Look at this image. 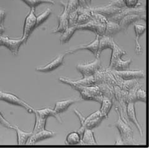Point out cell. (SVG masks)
<instances>
[{"mask_svg": "<svg viewBox=\"0 0 149 148\" xmlns=\"http://www.w3.org/2000/svg\"><path fill=\"white\" fill-rule=\"evenodd\" d=\"M118 118L114 123L109 124V127H115L118 129L120 139L122 140L124 145H134L136 144V140L134 138V131L132 128L130 127L129 123L120 117L119 113L116 112Z\"/></svg>", "mask_w": 149, "mask_h": 148, "instance_id": "1", "label": "cell"}, {"mask_svg": "<svg viewBox=\"0 0 149 148\" xmlns=\"http://www.w3.org/2000/svg\"><path fill=\"white\" fill-rule=\"evenodd\" d=\"M101 68V62L100 58H96L91 62H85L77 64L76 69L80 72L83 77L93 76Z\"/></svg>", "mask_w": 149, "mask_h": 148, "instance_id": "2", "label": "cell"}, {"mask_svg": "<svg viewBox=\"0 0 149 148\" xmlns=\"http://www.w3.org/2000/svg\"><path fill=\"white\" fill-rule=\"evenodd\" d=\"M36 17L35 13V8H31L29 12L27 15L23 26L22 35L21 39L24 41V44L27 41L35 29H36Z\"/></svg>", "mask_w": 149, "mask_h": 148, "instance_id": "3", "label": "cell"}, {"mask_svg": "<svg viewBox=\"0 0 149 148\" xmlns=\"http://www.w3.org/2000/svg\"><path fill=\"white\" fill-rule=\"evenodd\" d=\"M0 100H2L7 102L9 104L17 105L25 109L27 112L29 113H32L34 112L33 108L29 104H28L25 101L21 99L16 95L13 94L10 92H4L3 91H0Z\"/></svg>", "mask_w": 149, "mask_h": 148, "instance_id": "4", "label": "cell"}, {"mask_svg": "<svg viewBox=\"0 0 149 148\" xmlns=\"http://www.w3.org/2000/svg\"><path fill=\"white\" fill-rule=\"evenodd\" d=\"M96 86L101 84H108L111 86H118L113 73L109 68H101L94 75Z\"/></svg>", "mask_w": 149, "mask_h": 148, "instance_id": "5", "label": "cell"}, {"mask_svg": "<svg viewBox=\"0 0 149 148\" xmlns=\"http://www.w3.org/2000/svg\"><path fill=\"white\" fill-rule=\"evenodd\" d=\"M111 71L115 76L123 80H140L145 77L146 76V73L143 70H130V69H127V70L124 71Z\"/></svg>", "mask_w": 149, "mask_h": 148, "instance_id": "6", "label": "cell"}, {"mask_svg": "<svg viewBox=\"0 0 149 148\" xmlns=\"http://www.w3.org/2000/svg\"><path fill=\"white\" fill-rule=\"evenodd\" d=\"M2 46L6 47L13 55H17L19 51L21 46L24 44V41L20 38L19 39H11L8 36H0Z\"/></svg>", "mask_w": 149, "mask_h": 148, "instance_id": "7", "label": "cell"}, {"mask_svg": "<svg viewBox=\"0 0 149 148\" xmlns=\"http://www.w3.org/2000/svg\"><path fill=\"white\" fill-rule=\"evenodd\" d=\"M62 6L63 7V10L62 12L60 15L57 16L58 19V26L57 28L52 30V34L55 33H62L68 27V12L67 10V3L66 1H60Z\"/></svg>", "mask_w": 149, "mask_h": 148, "instance_id": "8", "label": "cell"}, {"mask_svg": "<svg viewBox=\"0 0 149 148\" xmlns=\"http://www.w3.org/2000/svg\"><path fill=\"white\" fill-rule=\"evenodd\" d=\"M99 37L100 36L96 35V37L95 40L92 41L91 43L86 45H77L75 47L67 50L66 52H65V55H72V54L75 53L76 52H78V51L80 50H87L90 51V52H92L95 57H96L97 50H98V47H99Z\"/></svg>", "mask_w": 149, "mask_h": 148, "instance_id": "9", "label": "cell"}, {"mask_svg": "<svg viewBox=\"0 0 149 148\" xmlns=\"http://www.w3.org/2000/svg\"><path fill=\"white\" fill-rule=\"evenodd\" d=\"M105 29H106L105 24H101V23L97 22L93 19L90 21L89 22H88L85 24L77 26V30H91L94 32L96 35H98L100 37L104 35Z\"/></svg>", "mask_w": 149, "mask_h": 148, "instance_id": "10", "label": "cell"}, {"mask_svg": "<svg viewBox=\"0 0 149 148\" xmlns=\"http://www.w3.org/2000/svg\"><path fill=\"white\" fill-rule=\"evenodd\" d=\"M65 57V54L59 55L56 58H55L52 61L47 63L45 66H37L36 68V71L42 72V73H49L55 70L60 66L63 65L64 62V58Z\"/></svg>", "mask_w": 149, "mask_h": 148, "instance_id": "11", "label": "cell"}, {"mask_svg": "<svg viewBox=\"0 0 149 148\" xmlns=\"http://www.w3.org/2000/svg\"><path fill=\"white\" fill-rule=\"evenodd\" d=\"M143 14H146V10L145 8L138 7L136 8H125L121 11L117 15L111 17L108 20L112 21L114 22L118 23L121 21L123 17L125 16L130 15H143Z\"/></svg>", "mask_w": 149, "mask_h": 148, "instance_id": "12", "label": "cell"}, {"mask_svg": "<svg viewBox=\"0 0 149 148\" xmlns=\"http://www.w3.org/2000/svg\"><path fill=\"white\" fill-rule=\"evenodd\" d=\"M146 19V14H143V15H130L123 17L119 22V24L121 28V30L124 32V33H127L129 26L134 24V22H136L141 20L145 21Z\"/></svg>", "mask_w": 149, "mask_h": 148, "instance_id": "13", "label": "cell"}, {"mask_svg": "<svg viewBox=\"0 0 149 148\" xmlns=\"http://www.w3.org/2000/svg\"><path fill=\"white\" fill-rule=\"evenodd\" d=\"M90 10L93 12H95L97 13H100L101 15L104 16L108 18V19L113 17L117 14L119 13L123 9L118 8L111 6L108 4L106 6H95V7H90Z\"/></svg>", "mask_w": 149, "mask_h": 148, "instance_id": "14", "label": "cell"}, {"mask_svg": "<svg viewBox=\"0 0 149 148\" xmlns=\"http://www.w3.org/2000/svg\"><path fill=\"white\" fill-rule=\"evenodd\" d=\"M126 115L128 120L130 122H132L135 126L137 128L138 131H139L140 135L141 136H143V129L141 127V124H140L136 115V109H135V103L134 102H128L126 106Z\"/></svg>", "mask_w": 149, "mask_h": 148, "instance_id": "15", "label": "cell"}, {"mask_svg": "<svg viewBox=\"0 0 149 148\" xmlns=\"http://www.w3.org/2000/svg\"><path fill=\"white\" fill-rule=\"evenodd\" d=\"M56 135V133L52 131L47 130V129H44V130L40 131L32 134V135L29 138L28 140L27 144L28 145H34L39 142L40 141H43L47 139L51 138Z\"/></svg>", "mask_w": 149, "mask_h": 148, "instance_id": "16", "label": "cell"}, {"mask_svg": "<svg viewBox=\"0 0 149 148\" xmlns=\"http://www.w3.org/2000/svg\"><path fill=\"white\" fill-rule=\"evenodd\" d=\"M115 41L112 37H109L106 35H102L99 37V47L98 50L96 58H99L100 57L101 53L102 52V51L107 48L112 49L113 46L116 44Z\"/></svg>", "mask_w": 149, "mask_h": 148, "instance_id": "17", "label": "cell"}, {"mask_svg": "<svg viewBox=\"0 0 149 148\" xmlns=\"http://www.w3.org/2000/svg\"><path fill=\"white\" fill-rule=\"evenodd\" d=\"M134 26L135 33H136V39H135V41H136V50H135V52H136V54L141 55L143 52V50L141 45L139 44V39L142 35L146 32V26L143 24H135Z\"/></svg>", "mask_w": 149, "mask_h": 148, "instance_id": "18", "label": "cell"}, {"mask_svg": "<svg viewBox=\"0 0 149 148\" xmlns=\"http://www.w3.org/2000/svg\"><path fill=\"white\" fill-rule=\"evenodd\" d=\"M38 114L40 117L42 118L47 119L50 117H54L57 121L60 123L63 124V122L62 119L59 116V114H58L54 109L50 108H44L42 109H34V112Z\"/></svg>", "mask_w": 149, "mask_h": 148, "instance_id": "19", "label": "cell"}, {"mask_svg": "<svg viewBox=\"0 0 149 148\" xmlns=\"http://www.w3.org/2000/svg\"><path fill=\"white\" fill-rule=\"evenodd\" d=\"M80 100L78 99H71L57 101L55 102V105L54 110L58 114L62 113L65 112V111H67L72 105Z\"/></svg>", "mask_w": 149, "mask_h": 148, "instance_id": "20", "label": "cell"}, {"mask_svg": "<svg viewBox=\"0 0 149 148\" xmlns=\"http://www.w3.org/2000/svg\"><path fill=\"white\" fill-rule=\"evenodd\" d=\"M112 54H111V58L110 59V63H109V66L108 68L109 69H111L113 67L115 63L118 61V60L120 58H122L123 56L127 54V52L121 49L119 45L116 44L112 48Z\"/></svg>", "mask_w": 149, "mask_h": 148, "instance_id": "21", "label": "cell"}, {"mask_svg": "<svg viewBox=\"0 0 149 148\" xmlns=\"http://www.w3.org/2000/svg\"><path fill=\"white\" fill-rule=\"evenodd\" d=\"M14 129H15L17 134V142L19 145H23L27 144L29 138L32 135V131L27 132L22 130L17 125L14 126Z\"/></svg>", "mask_w": 149, "mask_h": 148, "instance_id": "22", "label": "cell"}, {"mask_svg": "<svg viewBox=\"0 0 149 148\" xmlns=\"http://www.w3.org/2000/svg\"><path fill=\"white\" fill-rule=\"evenodd\" d=\"M103 97L108 98L113 101V103L116 102V99L114 96V86L108 84H101L97 85Z\"/></svg>", "mask_w": 149, "mask_h": 148, "instance_id": "23", "label": "cell"}, {"mask_svg": "<svg viewBox=\"0 0 149 148\" xmlns=\"http://www.w3.org/2000/svg\"><path fill=\"white\" fill-rule=\"evenodd\" d=\"M80 144L93 145H97V142L94 136V133L91 129H85L84 131Z\"/></svg>", "mask_w": 149, "mask_h": 148, "instance_id": "24", "label": "cell"}, {"mask_svg": "<svg viewBox=\"0 0 149 148\" xmlns=\"http://www.w3.org/2000/svg\"><path fill=\"white\" fill-rule=\"evenodd\" d=\"M120 31L122 30H121V28L118 23L108 20V22L106 24V29L104 35L113 37Z\"/></svg>", "mask_w": 149, "mask_h": 148, "instance_id": "25", "label": "cell"}, {"mask_svg": "<svg viewBox=\"0 0 149 148\" xmlns=\"http://www.w3.org/2000/svg\"><path fill=\"white\" fill-rule=\"evenodd\" d=\"M114 76H115L116 81H117L118 86L121 89H123L124 91H129L130 89H131L134 86H136L138 82H139V80H123L115 75Z\"/></svg>", "mask_w": 149, "mask_h": 148, "instance_id": "26", "label": "cell"}, {"mask_svg": "<svg viewBox=\"0 0 149 148\" xmlns=\"http://www.w3.org/2000/svg\"><path fill=\"white\" fill-rule=\"evenodd\" d=\"M77 30V26L68 27V28L62 33V35L60 37V44L63 45L67 44L70 40L73 34Z\"/></svg>", "mask_w": 149, "mask_h": 148, "instance_id": "27", "label": "cell"}, {"mask_svg": "<svg viewBox=\"0 0 149 148\" xmlns=\"http://www.w3.org/2000/svg\"><path fill=\"white\" fill-rule=\"evenodd\" d=\"M101 104V106L100 109V112L102 115H103L104 116L106 117V118H108V114L113 105V101L108 98L103 97Z\"/></svg>", "mask_w": 149, "mask_h": 148, "instance_id": "28", "label": "cell"}, {"mask_svg": "<svg viewBox=\"0 0 149 148\" xmlns=\"http://www.w3.org/2000/svg\"><path fill=\"white\" fill-rule=\"evenodd\" d=\"M132 62V59H129L127 60L124 61L121 58L119 59L117 62L114 64L113 67L112 68L111 70L114 71H124V70H127L130 69V65Z\"/></svg>", "mask_w": 149, "mask_h": 148, "instance_id": "29", "label": "cell"}, {"mask_svg": "<svg viewBox=\"0 0 149 148\" xmlns=\"http://www.w3.org/2000/svg\"><path fill=\"white\" fill-rule=\"evenodd\" d=\"M34 113L36 116V122H35L34 127L33 128H32V130L33 133L39 132L40 131L45 129L46 123H47V119L42 118L36 113Z\"/></svg>", "mask_w": 149, "mask_h": 148, "instance_id": "30", "label": "cell"}, {"mask_svg": "<svg viewBox=\"0 0 149 148\" xmlns=\"http://www.w3.org/2000/svg\"><path fill=\"white\" fill-rule=\"evenodd\" d=\"M81 139V137L80 134L77 131H73L68 134L66 137V140H65V142L67 145H78L80 143Z\"/></svg>", "mask_w": 149, "mask_h": 148, "instance_id": "31", "label": "cell"}, {"mask_svg": "<svg viewBox=\"0 0 149 148\" xmlns=\"http://www.w3.org/2000/svg\"><path fill=\"white\" fill-rule=\"evenodd\" d=\"M52 12V10L50 8H47L46 10L42 12L40 15L36 17V28L37 27L40 26L42 23H44L47 19H48L49 16Z\"/></svg>", "mask_w": 149, "mask_h": 148, "instance_id": "32", "label": "cell"}, {"mask_svg": "<svg viewBox=\"0 0 149 148\" xmlns=\"http://www.w3.org/2000/svg\"><path fill=\"white\" fill-rule=\"evenodd\" d=\"M21 1L25 3L27 5L31 8H35L43 3H49L51 4H55V0H21Z\"/></svg>", "mask_w": 149, "mask_h": 148, "instance_id": "33", "label": "cell"}, {"mask_svg": "<svg viewBox=\"0 0 149 148\" xmlns=\"http://www.w3.org/2000/svg\"><path fill=\"white\" fill-rule=\"evenodd\" d=\"M104 119H106L105 117H101L100 118L88 120V121L85 122V123H84V127H85V129H92L97 127H98Z\"/></svg>", "mask_w": 149, "mask_h": 148, "instance_id": "34", "label": "cell"}, {"mask_svg": "<svg viewBox=\"0 0 149 148\" xmlns=\"http://www.w3.org/2000/svg\"><path fill=\"white\" fill-rule=\"evenodd\" d=\"M74 82L77 83V84H79L83 86H96L95 81L94 79V76H91L86 77H83V79L74 81Z\"/></svg>", "mask_w": 149, "mask_h": 148, "instance_id": "35", "label": "cell"}, {"mask_svg": "<svg viewBox=\"0 0 149 148\" xmlns=\"http://www.w3.org/2000/svg\"><path fill=\"white\" fill-rule=\"evenodd\" d=\"M142 84H140L138 82L137 84L134 86L131 89H130L128 91V94H127V103L128 102H134L136 103L137 102L136 99V92L137 89L139 88V87H141Z\"/></svg>", "mask_w": 149, "mask_h": 148, "instance_id": "36", "label": "cell"}, {"mask_svg": "<svg viewBox=\"0 0 149 148\" xmlns=\"http://www.w3.org/2000/svg\"><path fill=\"white\" fill-rule=\"evenodd\" d=\"M67 3V10L69 13L77 11L78 9L80 8L78 0H69L66 1Z\"/></svg>", "mask_w": 149, "mask_h": 148, "instance_id": "37", "label": "cell"}, {"mask_svg": "<svg viewBox=\"0 0 149 148\" xmlns=\"http://www.w3.org/2000/svg\"><path fill=\"white\" fill-rule=\"evenodd\" d=\"M92 19L95 20L97 22L101 23V24H105V25L107 24V22H108V18L104 16L101 15L100 13L93 12V11H92Z\"/></svg>", "mask_w": 149, "mask_h": 148, "instance_id": "38", "label": "cell"}, {"mask_svg": "<svg viewBox=\"0 0 149 148\" xmlns=\"http://www.w3.org/2000/svg\"><path fill=\"white\" fill-rule=\"evenodd\" d=\"M136 99L137 101H141L143 102H146V91L143 88L142 85L137 89L136 92Z\"/></svg>", "mask_w": 149, "mask_h": 148, "instance_id": "39", "label": "cell"}, {"mask_svg": "<svg viewBox=\"0 0 149 148\" xmlns=\"http://www.w3.org/2000/svg\"><path fill=\"white\" fill-rule=\"evenodd\" d=\"M78 17V14L77 12V11L68 14V27L77 26Z\"/></svg>", "mask_w": 149, "mask_h": 148, "instance_id": "40", "label": "cell"}, {"mask_svg": "<svg viewBox=\"0 0 149 148\" xmlns=\"http://www.w3.org/2000/svg\"><path fill=\"white\" fill-rule=\"evenodd\" d=\"M125 6L128 8H136L141 6L142 3L139 0H123Z\"/></svg>", "mask_w": 149, "mask_h": 148, "instance_id": "41", "label": "cell"}, {"mask_svg": "<svg viewBox=\"0 0 149 148\" xmlns=\"http://www.w3.org/2000/svg\"><path fill=\"white\" fill-rule=\"evenodd\" d=\"M108 5L120 9H124L126 8L125 6L123 0H110Z\"/></svg>", "mask_w": 149, "mask_h": 148, "instance_id": "42", "label": "cell"}, {"mask_svg": "<svg viewBox=\"0 0 149 148\" xmlns=\"http://www.w3.org/2000/svg\"><path fill=\"white\" fill-rule=\"evenodd\" d=\"M0 124L8 129H14V126H13L8 120L5 119V118L3 117V115H2L1 112H0Z\"/></svg>", "mask_w": 149, "mask_h": 148, "instance_id": "43", "label": "cell"}, {"mask_svg": "<svg viewBox=\"0 0 149 148\" xmlns=\"http://www.w3.org/2000/svg\"><path fill=\"white\" fill-rule=\"evenodd\" d=\"M6 17V12L4 10L0 9V25L4 26V21Z\"/></svg>", "mask_w": 149, "mask_h": 148, "instance_id": "44", "label": "cell"}, {"mask_svg": "<svg viewBox=\"0 0 149 148\" xmlns=\"http://www.w3.org/2000/svg\"><path fill=\"white\" fill-rule=\"evenodd\" d=\"M79 2V5H80V8H89V6H88L86 0H78Z\"/></svg>", "mask_w": 149, "mask_h": 148, "instance_id": "45", "label": "cell"}, {"mask_svg": "<svg viewBox=\"0 0 149 148\" xmlns=\"http://www.w3.org/2000/svg\"><path fill=\"white\" fill-rule=\"evenodd\" d=\"M4 30H5V28H4V26L0 25V36H2Z\"/></svg>", "mask_w": 149, "mask_h": 148, "instance_id": "46", "label": "cell"}, {"mask_svg": "<svg viewBox=\"0 0 149 148\" xmlns=\"http://www.w3.org/2000/svg\"><path fill=\"white\" fill-rule=\"evenodd\" d=\"M115 145H124V143L121 139H118V140L115 142Z\"/></svg>", "mask_w": 149, "mask_h": 148, "instance_id": "47", "label": "cell"}, {"mask_svg": "<svg viewBox=\"0 0 149 148\" xmlns=\"http://www.w3.org/2000/svg\"><path fill=\"white\" fill-rule=\"evenodd\" d=\"M91 1H92V0H86V4H87L88 6H89V7L91 6Z\"/></svg>", "mask_w": 149, "mask_h": 148, "instance_id": "48", "label": "cell"}, {"mask_svg": "<svg viewBox=\"0 0 149 148\" xmlns=\"http://www.w3.org/2000/svg\"><path fill=\"white\" fill-rule=\"evenodd\" d=\"M0 46H2V45H1V38H0Z\"/></svg>", "mask_w": 149, "mask_h": 148, "instance_id": "49", "label": "cell"}]
</instances>
